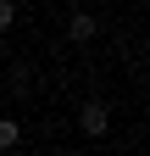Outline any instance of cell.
<instances>
[{
	"label": "cell",
	"instance_id": "4",
	"mask_svg": "<svg viewBox=\"0 0 150 156\" xmlns=\"http://www.w3.org/2000/svg\"><path fill=\"white\" fill-rule=\"evenodd\" d=\"M11 23H17V6H11V0H0V34H6Z\"/></svg>",
	"mask_w": 150,
	"mask_h": 156
},
{
	"label": "cell",
	"instance_id": "2",
	"mask_svg": "<svg viewBox=\"0 0 150 156\" xmlns=\"http://www.w3.org/2000/svg\"><path fill=\"white\" fill-rule=\"evenodd\" d=\"M95 28H100V23H95L89 11H72V17H67V34H72V39H95Z\"/></svg>",
	"mask_w": 150,
	"mask_h": 156
},
{
	"label": "cell",
	"instance_id": "3",
	"mask_svg": "<svg viewBox=\"0 0 150 156\" xmlns=\"http://www.w3.org/2000/svg\"><path fill=\"white\" fill-rule=\"evenodd\" d=\"M17 140H22V128H17V123H11V117H0V151H11Z\"/></svg>",
	"mask_w": 150,
	"mask_h": 156
},
{
	"label": "cell",
	"instance_id": "1",
	"mask_svg": "<svg viewBox=\"0 0 150 156\" xmlns=\"http://www.w3.org/2000/svg\"><path fill=\"white\" fill-rule=\"evenodd\" d=\"M106 128H111V106H106V101H84V106H78V134L100 140Z\"/></svg>",
	"mask_w": 150,
	"mask_h": 156
},
{
	"label": "cell",
	"instance_id": "5",
	"mask_svg": "<svg viewBox=\"0 0 150 156\" xmlns=\"http://www.w3.org/2000/svg\"><path fill=\"white\" fill-rule=\"evenodd\" d=\"M45 156H56V151H45Z\"/></svg>",
	"mask_w": 150,
	"mask_h": 156
}]
</instances>
